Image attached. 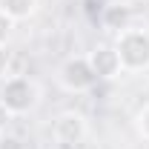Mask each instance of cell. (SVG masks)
I'll return each mask as SVG.
<instances>
[{
    "label": "cell",
    "mask_w": 149,
    "mask_h": 149,
    "mask_svg": "<svg viewBox=\"0 0 149 149\" xmlns=\"http://www.w3.org/2000/svg\"><path fill=\"white\" fill-rule=\"evenodd\" d=\"M40 97H43V92H40L37 80L29 74H9L0 83V106L12 112L15 118L32 115L40 106Z\"/></svg>",
    "instance_id": "obj_1"
},
{
    "label": "cell",
    "mask_w": 149,
    "mask_h": 149,
    "mask_svg": "<svg viewBox=\"0 0 149 149\" xmlns=\"http://www.w3.org/2000/svg\"><path fill=\"white\" fill-rule=\"evenodd\" d=\"M118 60H120V69L123 72H149V29H138L129 26L123 32H118L112 40Z\"/></svg>",
    "instance_id": "obj_2"
},
{
    "label": "cell",
    "mask_w": 149,
    "mask_h": 149,
    "mask_svg": "<svg viewBox=\"0 0 149 149\" xmlns=\"http://www.w3.org/2000/svg\"><path fill=\"white\" fill-rule=\"evenodd\" d=\"M57 80L72 95H86L100 83L95 69H92V63H89V55H69L60 63V69H57Z\"/></svg>",
    "instance_id": "obj_3"
},
{
    "label": "cell",
    "mask_w": 149,
    "mask_h": 149,
    "mask_svg": "<svg viewBox=\"0 0 149 149\" xmlns=\"http://www.w3.org/2000/svg\"><path fill=\"white\" fill-rule=\"evenodd\" d=\"M52 138L60 149H72L77 143H83L89 138V123L80 112H60L52 123Z\"/></svg>",
    "instance_id": "obj_4"
},
{
    "label": "cell",
    "mask_w": 149,
    "mask_h": 149,
    "mask_svg": "<svg viewBox=\"0 0 149 149\" xmlns=\"http://www.w3.org/2000/svg\"><path fill=\"white\" fill-rule=\"evenodd\" d=\"M89 63H92L97 80H112L123 72L120 69V60H118V52L112 43H97L92 52H89Z\"/></svg>",
    "instance_id": "obj_5"
},
{
    "label": "cell",
    "mask_w": 149,
    "mask_h": 149,
    "mask_svg": "<svg viewBox=\"0 0 149 149\" xmlns=\"http://www.w3.org/2000/svg\"><path fill=\"white\" fill-rule=\"evenodd\" d=\"M100 23H103V29H109L112 35H118V32H123V29L132 26V9L126 3H109L100 12Z\"/></svg>",
    "instance_id": "obj_6"
},
{
    "label": "cell",
    "mask_w": 149,
    "mask_h": 149,
    "mask_svg": "<svg viewBox=\"0 0 149 149\" xmlns=\"http://www.w3.org/2000/svg\"><path fill=\"white\" fill-rule=\"evenodd\" d=\"M40 9V0H0V12L20 23V20H32Z\"/></svg>",
    "instance_id": "obj_7"
},
{
    "label": "cell",
    "mask_w": 149,
    "mask_h": 149,
    "mask_svg": "<svg viewBox=\"0 0 149 149\" xmlns=\"http://www.w3.org/2000/svg\"><path fill=\"white\" fill-rule=\"evenodd\" d=\"M12 63H15V55L9 52V46H0V83L12 74Z\"/></svg>",
    "instance_id": "obj_8"
},
{
    "label": "cell",
    "mask_w": 149,
    "mask_h": 149,
    "mask_svg": "<svg viewBox=\"0 0 149 149\" xmlns=\"http://www.w3.org/2000/svg\"><path fill=\"white\" fill-rule=\"evenodd\" d=\"M135 129H138V135H141L143 141H149V103L135 115Z\"/></svg>",
    "instance_id": "obj_9"
},
{
    "label": "cell",
    "mask_w": 149,
    "mask_h": 149,
    "mask_svg": "<svg viewBox=\"0 0 149 149\" xmlns=\"http://www.w3.org/2000/svg\"><path fill=\"white\" fill-rule=\"evenodd\" d=\"M0 149H26V143H23L20 135L3 129V132H0Z\"/></svg>",
    "instance_id": "obj_10"
},
{
    "label": "cell",
    "mask_w": 149,
    "mask_h": 149,
    "mask_svg": "<svg viewBox=\"0 0 149 149\" xmlns=\"http://www.w3.org/2000/svg\"><path fill=\"white\" fill-rule=\"evenodd\" d=\"M12 32H15V20L9 17V15H3V12H0V46H9Z\"/></svg>",
    "instance_id": "obj_11"
},
{
    "label": "cell",
    "mask_w": 149,
    "mask_h": 149,
    "mask_svg": "<svg viewBox=\"0 0 149 149\" xmlns=\"http://www.w3.org/2000/svg\"><path fill=\"white\" fill-rule=\"evenodd\" d=\"M12 118H15V115H12V112H6V109H3V106H0V132L6 129V123H9V120H12Z\"/></svg>",
    "instance_id": "obj_12"
}]
</instances>
